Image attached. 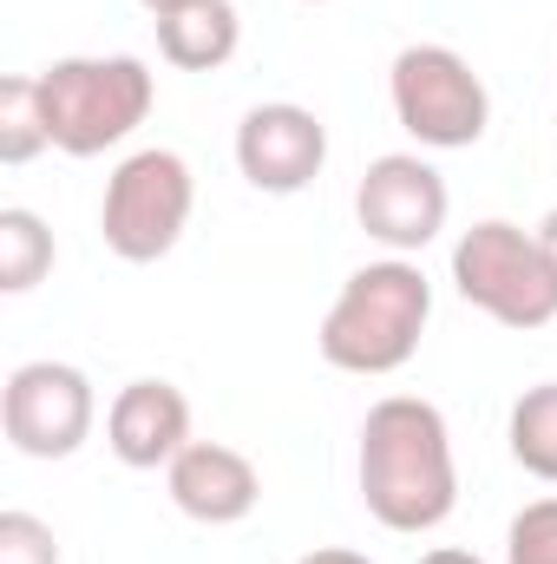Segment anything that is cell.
I'll return each instance as SVG.
<instances>
[{
  "label": "cell",
  "mask_w": 557,
  "mask_h": 564,
  "mask_svg": "<svg viewBox=\"0 0 557 564\" xmlns=\"http://www.w3.org/2000/svg\"><path fill=\"white\" fill-rule=\"evenodd\" d=\"M419 564H485V558H479V552H459V545H433Z\"/></svg>",
  "instance_id": "cell-20"
},
{
  "label": "cell",
  "mask_w": 557,
  "mask_h": 564,
  "mask_svg": "<svg viewBox=\"0 0 557 564\" xmlns=\"http://www.w3.org/2000/svg\"><path fill=\"white\" fill-rule=\"evenodd\" d=\"M106 446H112V459L132 466V473L171 466V459L190 446V401H184V388H171V381H157V375L125 381V388L112 394V408H106Z\"/></svg>",
  "instance_id": "cell-11"
},
{
  "label": "cell",
  "mask_w": 557,
  "mask_h": 564,
  "mask_svg": "<svg viewBox=\"0 0 557 564\" xmlns=\"http://www.w3.org/2000/svg\"><path fill=\"white\" fill-rule=\"evenodd\" d=\"M308 7H328V0H308Z\"/></svg>",
  "instance_id": "cell-22"
},
{
  "label": "cell",
  "mask_w": 557,
  "mask_h": 564,
  "mask_svg": "<svg viewBox=\"0 0 557 564\" xmlns=\"http://www.w3.org/2000/svg\"><path fill=\"white\" fill-rule=\"evenodd\" d=\"M354 486L374 525L419 539L439 532L459 506V459H452V426L419 394H387L361 421L354 453Z\"/></svg>",
  "instance_id": "cell-1"
},
{
  "label": "cell",
  "mask_w": 557,
  "mask_h": 564,
  "mask_svg": "<svg viewBox=\"0 0 557 564\" xmlns=\"http://www.w3.org/2000/svg\"><path fill=\"white\" fill-rule=\"evenodd\" d=\"M0 564H59V539L33 512H0Z\"/></svg>",
  "instance_id": "cell-17"
},
{
  "label": "cell",
  "mask_w": 557,
  "mask_h": 564,
  "mask_svg": "<svg viewBox=\"0 0 557 564\" xmlns=\"http://www.w3.org/2000/svg\"><path fill=\"white\" fill-rule=\"evenodd\" d=\"M433 322V282L414 257H381V263H361L354 276L341 282V295L328 302L321 315V361L341 368V375H401L419 355V335Z\"/></svg>",
  "instance_id": "cell-2"
},
{
  "label": "cell",
  "mask_w": 557,
  "mask_h": 564,
  "mask_svg": "<svg viewBox=\"0 0 557 564\" xmlns=\"http://www.w3.org/2000/svg\"><path fill=\"white\" fill-rule=\"evenodd\" d=\"M328 164V126L321 112L295 106V99H270V106H250L243 126H237V171L250 191L263 197H295L321 177Z\"/></svg>",
  "instance_id": "cell-9"
},
{
  "label": "cell",
  "mask_w": 557,
  "mask_h": 564,
  "mask_svg": "<svg viewBox=\"0 0 557 564\" xmlns=\"http://www.w3.org/2000/svg\"><path fill=\"white\" fill-rule=\"evenodd\" d=\"M505 440H512V459L557 486V381H538L512 401V421H505Z\"/></svg>",
  "instance_id": "cell-14"
},
{
  "label": "cell",
  "mask_w": 557,
  "mask_h": 564,
  "mask_svg": "<svg viewBox=\"0 0 557 564\" xmlns=\"http://www.w3.org/2000/svg\"><path fill=\"white\" fill-rule=\"evenodd\" d=\"M532 237H538V250H545V270H551V282H557V204L538 217V230H532Z\"/></svg>",
  "instance_id": "cell-18"
},
{
  "label": "cell",
  "mask_w": 557,
  "mask_h": 564,
  "mask_svg": "<svg viewBox=\"0 0 557 564\" xmlns=\"http://www.w3.org/2000/svg\"><path fill=\"white\" fill-rule=\"evenodd\" d=\"M446 210H452V191L419 151L374 158L361 171V184H354V217L387 257H419L446 230Z\"/></svg>",
  "instance_id": "cell-8"
},
{
  "label": "cell",
  "mask_w": 557,
  "mask_h": 564,
  "mask_svg": "<svg viewBox=\"0 0 557 564\" xmlns=\"http://www.w3.org/2000/svg\"><path fill=\"white\" fill-rule=\"evenodd\" d=\"M197 210V177L184 164V151L171 144H144L132 158L112 164L106 197H99V237L119 263H164Z\"/></svg>",
  "instance_id": "cell-4"
},
{
  "label": "cell",
  "mask_w": 557,
  "mask_h": 564,
  "mask_svg": "<svg viewBox=\"0 0 557 564\" xmlns=\"http://www.w3.org/2000/svg\"><path fill=\"white\" fill-rule=\"evenodd\" d=\"M387 99H394V119L419 151H472L492 126V93L485 79L472 73V59L459 46H439V40H419L401 46L394 66H387Z\"/></svg>",
  "instance_id": "cell-5"
},
{
  "label": "cell",
  "mask_w": 557,
  "mask_h": 564,
  "mask_svg": "<svg viewBox=\"0 0 557 564\" xmlns=\"http://www.w3.org/2000/svg\"><path fill=\"white\" fill-rule=\"evenodd\" d=\"M452 289H459V302H472L479 315H492L499 328H518V335L557 322V282L545 270V250L532 230H518L505 217H485L452 243Z\"/></svg>",
  "instance_id": "cell-6"
},
{
  "label": "cell",
  "mask_w": 557,
  "mask_h": 564,
  "mask_svg": "<svg viewBox=\"0 0 557 564\" xmlns=\"http://www.w3.org/2000/svg\"><path fill=\"white\" fill-rule=\"evenodd\" d=\"M164 492L197 525H243L263 506V473H256L250 453H237L223 440H190L164 466Z\"/></svg>",
  "instance_id": "cell-10"
},
{
  "label": "cell",
  "mask_w": 557,
  "mask_h": 564,
  "mask_svg": "<svg viewBox=\"0 0 557 564\" xmlns=\"http://www.w3.org/2000/svg\"><path fill=\"white\" fill-rule=\"evenodd\" d=\"M0 426L20 459H73L99 426V394L73 361H20L0 388Z\"/></svg>",
  "instance_id": "cell-7"
},
{
  "label": "cell",
  "mask_w": 557,
  "mask_h": 564,
  "mask_svg": "<svg viewBox=\"0 0 557 564\" xmlns=\"http://www.w3.org/2000/svg\"><path fill=\"white\" fill-rule=\"evenodd\" d=\"M40 151H53L40 73H7V79H0V164L20 171V164H33Z\"/></svg>",
  "instance_id": "cell-15"
},
{
  "label": "cell",
  "mask_w": 557,
  "mask_h": 564,
  "mask_svg": "<svg viewBox=\"0 0 557 564\" xmlns=\"http://www.w3.org/2000/svg\"><path fill=\"white\" fill-rule=\"evenodd\" d=\"M295 564H374L368 552H348V545H315L308 558H295Z\"/></svg>",
  "instance_id": "cell-19"
},
{
  "label": "cell",
  "mask_w": 557,
  "mask_h": 564,
  "mask_svg": "<svg viewBox=\"0 0 557 564\" xmlns=\"http://www.w3.org/2000/svg\"><path fill=\"white\" fill-rule=\"evenodd\" d=\"M237 46H243V13L230 0H190L157 20V53L177 73H217L237 59Z\"/></svg>",
  "instance_id": "cell-12"
},
{
  "label": "cell",
  "mask_w": 557,
  "mask_h": 564,
  "mask_svg": "<svg viewBox=\"0 0 557 564\" xmlns=\"http://www.w3.org/2000/svg\"><path fill=\"white\" fill-rule=\"evenodd\" d=\"M505 564H557V492L551 499H532L505 525Z\"/></svg>",
  "instance_id": "cell-16"
},
{
  "label": "cell",
  "mask_w": 557,
  "mask_h": 564,
  "mask_svg": "<svg viewBox=\"0 0 557 564\" xmlns=\"http://www.w3.org/2000/svg\"><path fill=\"white\" fill-rule=\"evenodd\" d=\"M144 13H151V20H164V13H177V7H190V0H139Z\"/></svg>",
  "instance_id": "cell-21"
},
{
  "label": "cell",
  "mask_w": 557,
  "mask_h": 564,
  "mask_svg": "<svg viewBox=\"0 0 557 564\" xmlns=\"http://www.w3.org/2000/svg\"><path fill=\"white\" fill-rule=\"evenodd\" d=\"M46 132L66 158H99L125 144L157 106V79L139 53H73L40 73Z\"/></svg>",
  "instance_id": "cell-3"
},
{
  "label": "cell",
  "mask_w": 557,
  "mask_h": 564,
  "mask_svg": "<svg viewBox=\"0 0 557 564\" xmlns=\"http://www.w3.org/2000/svg\"><path fill=\"white\" fill-rule=\"evenodd\" d=\"M53 263H59V243H53L46 217L26 210V204H7L0 210V289L26 295V289H40L53 276Z\"/></svg>",
  "instance_id": "cell-13"
}]
</instances>
